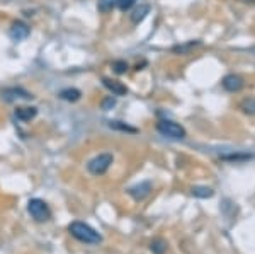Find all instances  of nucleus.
Returning a JSON list of instances; mask_svg holds the SVG:
<instances>
[{"label":"nucleus","mask_w":255,"mask_h":254,"mask_svg":"<svg viewBox=\"0 0 255 254\" xmlns=\"http://www.w3.org/2000/svg\"><path fill=\"white\" fill-rule=\"evenodd\" d=\"M102 84H104V87L108 89L109 92H113V96H126V94H128V87L119 80L104 77V79H102Z\"/></svg>","instance_id":"nucleus-7"},{"label":"nucleus","mask_w":255,"mask_h":254,"mask_svg":"<svg viewBox=\"0 0 255 254\" xmlns=\"http://www.w3.org/2000/svg\"><path fill=\"white\" fill-rule=\"evenodd\" d=\"M114 7H118V0H97V9L102 14H108Z\"/></svg>","instance_id":"nucleus-14"},{"label":"nucleus","mask_w":255,"mask_h":254,"mask_svg":"<svg viewBox=\"0 0 255 254\" xmlns=\"http://www.w3.org/2000/svg\"><path fill=\"white\" fill-rule=\"evenodd\" d=\"M199 41H189V43L186 44H180V46H175L174 48V51L175 53H180V55H187L189 51L192 50V48H196V46H199Z\"/></svg>","instance_id":"nucleus-17"},{"label":"nucleus","mask_w":255,"mask_h":254,"mask_svg":"<svg viewBox=\"0 0 255 254\" xmlns=\"http://www.w3.org/2000/svg\"><path fill=\"white\" fill-rule=\"evenodd\" d=\"M157 130H158V133H162L163 137H167V138H172V140H182V138H186V130H184V126H180L179 123L170 121V120L158 121Z\"/></svg>","instance_id":"nucleus-3"},{"label":"nucleus","mask_w":255,"mask_h":254,"mask_svg":"<svg viewBox=\"0 0 255 254\" xmlns=\"http://www.w3.org/2000/svg\"><path fill=\"white\" fill-rule=\"evenodd\" d=\"M136 3V0H118V9L121 12H128L131 10Z\"/></svg>","instance_id":"nucleus-20"},{"label":"nucleus","mask_w":255,"mask_h":254,"mask_svg":"<svg viewBox=\"0 0 255 254\" xmlns=\"http://www.w3.org/2000/svg\"><path fill=\"white\" fill-rule=\"evenodd\" d=\"M114 162V157L111 154H99L96 157L92 159V161H89L87 164V171L92 176H102L106 174L109 171V167L113 166Z\"/></svg>","instance_id":"nucleus-2"},{"label":"nucleus","mask_w":255,"mask_h":254,"mask_svg":"<svg viewBox=\"0 0 255 254\" xmlns=\"http://www.w3.org/2000/svg\"><path fill=\"white\" fill-rule=\"evenodd\" d=\"M68 231L77 241H80L84 244H99L102 241V236L96 229H92L90 225L84 222H72L68 225Z\"/></svg>","instance_id":"nucleus-1"},{"label":"nucleus","mask_w":255,"mask_h":254,"mask_svg":"<svg viewBox=\"0 0 255 254\" xmlns=\"http://www.w3.org/2000/svg\"><path fill=\"white\" fill-rule=\"evenodd\" d=\"M102 109H104V111H109V109H113L114 106H116V99H114L113 96H109V97H106L104 101H102Z\"/></svg>","instance_id":"nucleus-21"},{"label":"nucleus","mask_w":255,"mask_h":254,"mask_svg":"<svg viewBox=\"0 0 255 254\" xmlns=\"http://www.w3.org/2000/svg\"><path fill=\"white\" fill-rule=\"evenodd\" d=\"M113 70L118 73V75H123V73H126L128 70V63L125 60H116L113 63Z\"/></svg>","instance_id":"nucleus-19"},{"label":"nucleus","mask_w":255,"mask_h":254,"mask_svg":"<svg viewBox=\"0 0 255 254\" xmlns=\"http://www.w3.org/2000/svg\"><path fill=\"white\" fill-rule=\"evenodd\" d=\"M221 84H223V87L228 92H238V91H242V89H244V79H242L240 75H235V73H230V75H226Z\"/></svg>","instance_id":"nucleus-8"},{"label":"nucleus","mask_w":255,"mask_h":254,"mask_svg":"<svg viewBox=\"0 0 255 254\" xmlns=\"http://www.w3.org/2000/svg\"><path fill=\"white\" fill-rule=\"evenodd\" d=\"M29 32H31V27L27 26L24 20H14L9 29V36L14 41H22L29 36Z\"/></svg>","instance_id":"nucleus-6"},{"label":"nucleus","mask_w":255,"mask_h":254,"mask_svg":"<svg viewBox=\"0 0 255 254\" xmlns=\"http://www.w3.org/2000/svg\"><path fill=\"white\" fill-rule=\"evenodd\" d=\"M240 108L247 114H255V97H247V99H244Z\"/></svg>","instance_id":"nucleus-16"},{"label":"nucleus","mask_w":255,"mask_h":254,"mask_svg":"<svg viewBox=\"0 0 255 254\" xmlns=\"http://www.w3.org/2000/svg\"><path fill=\"white\" fill-rule=\"evenodd\" d=\"M109 126H111V128L121 130V132H129V133H136V128H131V126H128L126 123H123V121H109Z\"/></svg>","instance_id":"nucleus-18"},{"label":"nucleus","mask_w":255,"mask_h":254,"mask_svg":"<svg viewBox=\"0 0 255 254\" xmlns=\"http://www.w3.org/2000/svg\"><path fill=\"white\" fill-rule=\"evenodd\" d=\"M32 97L34 96L22 87H7L2 91V99L7 101V102H14V101H19V99L29 101V99H32Z\"/></svg>","instance_id":"nucleus-5"},{"label":"nucleus","mask_w":255,"mask_h":254,"mask_svg":"<svg viewBox=\"0 0 255 254\" xmlns=\"http://www.w3.org/2000/svg\"><path fill=\"white\" fill-rule=\"evenodd\" d=\"M242 2H249V0H242Z\"/></svg>","instance_id":"nucleus-22"},{"label":"nucleus","mask_w":255,"mask_h":254,"mask_svg":"<svg viewBox=\"0 0 255 254\" xmlns=\"http://www.w3.org/2000/svg\"><path fill=\"white\" fill-rule=\"evenodd\" d=\"M128 193L133 196L136 202H141V200H145L146 196L151 193V183H148V181L139 183V184H136V186L129 188V190H128Z\"/></svg>","instance_id":"nucleus-9"},{"label":"nucleus","mask_w":255,"mask_h":254,"mask_svg":"<svg viewBox=\"0 0 255 254\" xmlns=\"http://www.w3.org/2000/svg\"><path fill=\"white\" fill-rule=\"evenodd\" d=\"M148 14H150V5L143 3V5H139V7H136V9L133 10V14H131V22H133V24H139Z\"/></svg>","instance_id":"nucleus-12"},{"label":"nucleus","mask_w":255,"mask_h":254,"mask_svg":"<svg viewBox=\"0 0 255 254\" xmlns=\"http://www.w3.org/2000/svg\"><path fill=\"white\" fill-rule=\"evenodd\" d=\"M150 249L153 254H165L167 253V243L163 239H155L150 244Z\"/></svg>","instance_id":"nucleus-15"},{"label":"nucleus","mask_w":255,"mask_h":254,"mask_svg":"<svg viewBox=\"0 0 255 254\" xmlns=\"http://www.w3.org/2000/svg\"><path fill=\"white\" fill-rule=\"evenodd\" d=\"M192 196H196V198H211L213 195H215V191H213V188L209 186H194L191 190Z\"/></svg>","instance_id":"nucleus-13"},{"label":"nucleus","mask_w":255,"mask_h":254,"mask_svg":"<svg viewBox=\"0 0 255 254\" xmlns=\"http://www.w3.org/2000/svg\"><path fill=\"white\" fill-rule=\"evenodd\" d=\"M58 96H60V99H63L67 102H77L82 97V92L75 87H67V89H63V91H60Z\"/></svg>","instance_id":"nucleus-11"},{"label":"nucleus","mask_w":255,"mask_h":254,"mask_svg":"<svg viewBox=\"0 0 255 254\" xmlns=\"http://www.w3.org/2000/svg\"><path fill=\"white\" fill-rule=\"evenodd\" d=\"M27 212H29V215L36 222H48V220L51 219V210H49V207L39 198L29 200V203H27Z\"/></svg>","instance_id":"nucleus-4"},{"label":"nucleus","mask_w":255,"mask_h":254,"mask_svg":"<svg viewBox=\"0 0 255 254\" xmlns=\"http://www.w3.org/2000/svg\"><path fill=\"white\" fill-rule=\"evenodd\" d=\"M14 114L19 121L29 123L31 120H34L38 116V108H34V106H19Z\"/></svg>","instance_id":"nucleus-10"}]
</instances>
